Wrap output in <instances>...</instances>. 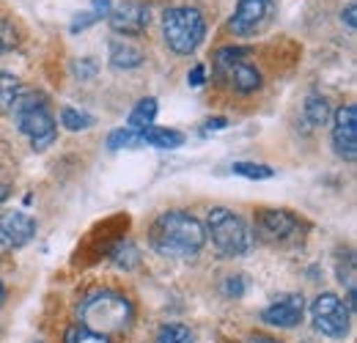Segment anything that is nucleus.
Returning a JSON list of instances; mask_svg holds the SVG:
<instances>
[{
    "mask_svg": "<svg viewBox=\"0 0 357 343\" xmlns=\"http://www.w3.org/2000/svg\"><path fill=\"white\" fill-rule=\"evenodd\" d=\"M149 242L160 256L192 258L206 245V228L187 212H162L149 228Z\"/></svg>",
    "mask_w": 357,
    "mask_h": 343,
    "instance_id": "f257e3e1",
    "label": "nucleus"
},
{
    "mask_svg": "<svg viewBox=\"0 0 357 343\" xmlns=\"http://www.w3.org/2000/svg\"><path fill=\"white\" fill-rule=\"evenodd\" d=\"M77 316H80L83 327H89V330L107 338V335H119V333L130 330L135 310L132 302L127 300L121 291L99 289V291H91L80 300Z\"/></svg>",
    "mask_w": 357,
    "mask_h": 343,
    "instance_id": "f03ea898",
    "label": "nucleus"
},
{
    "mask_svg": "<svg viewBox=\"0 0 357 343\" xmlns=\"http://www.w3.org/2000/svg\"><path fill=\"white\" fill-rule=\"evenodd\" d=\"M206 236H212V245L228 258L248 256L256 245L253 228L242 220L239 215H234L231 209H212L206 217Z\"/></svg>",
    "mask_w": 357,
    "mask_h": 343,
    "instance_id": "7ed1b4c3",
    "label": "nucleus"
},
{
    "mask_svg": "<svg viewBox=\"0 0 357 343\" xmlns=\"http://www.w3.org/2000/svg\"><path fill=\"white\" fill-rule=\"evenodd\" d=\"M14 121H17V129L31 140V146L36 151H45L47 146H52L55 140V119L47 107L45 96L39 93H20L17 105H14Z\"/></svg>",
    "mask_w": 357,
    "mask_h": 343,
    "instance_id": "20e7f679",
    "label": "nucleus"
},
{
    "mask_svg": "<svg viewBox=\"0 0 357 343\" xmlns=\"http://www.w3.org/2000/svg\"><path fill=\"white\" fill-rule=\"evenodd\" d=\"M162 36L176 55H192L206 36V20L198 8L190 6L171 8L162 17Z\"/></svg>",
    "mask_w": 357,
    "mask_h": 343,
    "instance_id": "39448f33",
    "label": "nucleus"
},
{
    "mask_svg": "<svg viewBox=\"0 0 357 343\" xmlns=\"http://www.w3.org/2000/svg\"><path fill=\"white\" fill-rule=\"evenodd\" d=\"M250 49L242 47H223L215 55V69L236 93H253L261 88V72L248 61Z\"/></svg>",
    "mask_w": 357,
    "mask_h": 343,
    "instance_id": "423d86ee",
    "label": "nucleus"
},
{
    "mask_svg": "<svg viewBox=\"0 0 357 343\" xmlns=\"http://www.w3.org/2000/svg\"><path fill=\"white\" fill-rule=\"evenodd\" d=\"M311 316L316 330L327 338H344L349 333V307L330 291H324L313 300Z\"/></svg>",
    "mask_w": 357,
    "mask_h": 343,
    "instance_id": "0eeeda50",
    "label": "nucleus"
},
{
    "mask_svg": "<svg viewBox=\"0 0 357 343\" xmlns=\"http://www.w3.org/2000/svg\"><path fill=\"white\" fill-rule=\"evenodd\" d=\"M272 17H275L272 0H239L231 17V31L236 36H256L272 22Z\"/></svg>",
    "mask_w": 357,
    "mask_h": 343,
    "instance_id": "6e6552de",
    "label": "nucleus"
},
{
    "mask_svg": "<svg viewBox=\"0 0 357 343\" xmlns=\"http://www.w3.org/2000/svg\"><path fill=\"white\" fill-rule=\"evenodd\" d=\"M333 148L341 160L355 162L357 160V107L355 105H344L335 113V124H333Z\"/></svg>",
    "mask_w": 357,
    "mask_h": 343,
    "instance_id": "1a4fd4ad",
    "label": "nucleus"
},
{
    "mask_svg": "<svg viewBox=\"0 0 357 343\" xmlns=\"http://www.w3.org/2000/svg\"><path fill=\"white\" fill-rule=\"evenodd\" d=\"M300 228V220L291 212L283 209H261L256 217V234L264 242H286L289 236H294Z\"/></svg>",
    "mask_w": 357,
    "mask_h": 343,
    "instance_id": "9d476101",
    "label": "nucleus"
},
{
    "mask_svg": "<svg viewBox=\"0 0 357 343\" xmlns=\"http://www.w3.org/2000/svg\"><path fill=\"white\" fill-rule=\"evenodd\" d=\"M107 20H110V28H113L116 33L137 36V33H143V31L149 28L151 14H149V6H143V3H137V0H127V3L116 6V8H110Z\"/></svg>",
    "mask_w": 357,
    "mask_h": 343,
    "instance_id": "9b49d317",
    "label": "nucleus"
},
{
    "mask_svg": "<svg viewBox=\"0 0 357 343\" xmlns=\"http://www.w3.org/2000/svg\"><path fill=\"white\" fill-rule=\"evenodd\" d=\"M36 236V220L25 212L0 215V245L3 247H25Z\"/></svg>",
    "mask_w": 357,
    "mask_h": 343,
    "instance_id": "f8f14e48",
    "label": "nucleus"
},
{
    "mask_svg": "<svg viewBox=\"0 0 357 343\" xmlns=\"http://www.w3.org/2000/svg\"><path fill=\"white\" fill-rule=\"evenodd\" d=\"M303 313H305V302L300 294H286L280 300H275L269 307H264L261 319L272 324V327H297L303 321Z\"/></svg>",
    "mask_w": 357,
    "mask_h": 343,
    "instance_id": "ddd939ff",
    "label": "nucleus"
},
{
    "mask_svg": "<svg viewBox=\"0 0 357 343\" xmlns=\"http://www.w3.org/2000/svg\"><path fill=\"white\" fill-rule=\"evenodd\" d=\"M140 146H154V148H178L184 143V135L178 129H162V127H146L137 129Z\"/></svg>",
    "mask_w": 357,
    "mask_h": 343,
    "instance_id": "4468645a",
    "label": "nucleus"
},
{
    "mask_svg": "<svg viewBox=\"0 0 357 343\" xmlns=\"http://www.w3.org/2000/svg\"><path fill=\"white\" fill-rule=\"evenodd\" d=\"M110 63L116 69H135L143 63V52L127 42H113L110 44Z\"/></svg>",
    "mask_w": 357,
    "mask_h": 343,
    "instance_id": "2eb2a0df",
    "label": "nucleus"
},
{
    "mask_svg": "<svg viewBox=\"0 0 357 343\" xmlns=\"http://www.w3.org/2000/svg\"><path fill=\"white\" fill-rule=\"evenodd\" d=\"M154 119H157V99L154 96H146V99H140L137 105H135V110L130 113V129H146L154 124Z\"/></svg>",
    "mask_w": 357,
    "mask_h": 343,
    "instance_id": "dca6fc26",
    "label": "nucleus"
},
{
    "mask_svg": "<svg viewBox=\"0 0 357 343\" xmlns=\"http://www.w3.org/2000/svg\"><path fill=\"white\" fill-rule=\"evenodd\" d=\"M20 93H22L20 80L11 72H0V113H11Z\"/></svg>",
    "mask_w": 357,
    "mask_h": 343,
    "instance_id": "f3484780",
    "label": "nucleus"
},
{
    "mask_svg": "<svg viewBox=\"0 0 357 343\" xmlns=\"http://www.w3.org/2000/svg\"><path fill=\"white\" fill-rule=\"evenodd\" d=\"M330 102L324 99V96H308V102H305V121L311 124V127H324L327 121H330Z\"/></svg>",
    "mask_w": 357,
    "mask_h": 343,
    "instance_id": "a211bd4d",
    "label": "nucleus"
},
{
    "mask_svg": "<svg viewBox=\"0 0 357 343\" xmlns=\"http://www.w3.org/2000/svg\"><path fill=\"white\" fill-rule=\"evenodd\" d=\"M110 14V0H91V8L89 11H83L75 22H72V33H77V31H86L89 25L93 22H99L102 17H107Z\"/></svg>",
    "mask_w": 357,
    "mask_h": 343,
    "instance_id": "6ab92c4d",
    "label": "nucleus"
},
{
    "mask_svg": "<svg viewBox=\"0 0 357 343\" xmlns=\"http://www.w3.org/2000/svg\"><path fill=\"white\" fill-rule=\"evenodd\" d=\"M154 343H192V333H190V327H184V324H165V327L157 333Z\"/></svg>",
    "mask_w": 357,
    "mask_h": 343,
    "instance_id": "aec40b11",
    "label": "nucleus"
},
{
    "mask_svg": "<svg viewBox=\"0 0 357 343\" xmlns=\"http://www.w3.org/2000/svg\"><path fill=\"white\" fill-rule=\"evenodd\" d=\"M61 124L69 129V132H80V129H89L93 124V116L89 113H80L75 107H63L61 110Z\"/></svg>",
    "mask_w": 357,
    "mask_h": 343,
    "instance_id": "412c9836",
    "label": "nucleus"
},
{
    "mask_svg": "<svg viewBox=\"0 0 357 343\" xmlns=\"http://www.w3.org/2000/svg\"><path fill=\"white\" fill-rule=\"evenodd\" d=\"M63 343H107V338L89 330V327H83V324H72L63 335Z\"/></svg>",
    "mask_w": 357,
    "mask_h": 343,
    "instance_id": "4be33fe9",
    "label": "nucleus"
},
{
    "mask_svg": "<svg viewBox=\"0 0 357 343\" xmlns=\"http://www.w3.org/2000/svg\"><path fill=\"white\" fill-rule=\"evenodd\" d=\"M132 146H140V140H137V132L135 129H116V132H110L107 135V148L110 151H116V148H132Z\"/></svg>",
    "mask_w": 357,
    "mask_h": 343,
    "instance_id": "5701e85b",
    "label": "nucleus"
},
{
    "mask_svg": "<svg viewBox=\"0 0 357 343\" xmlns=\"http://www.w3.org/2000/svg\"><path fill=\"white\" fill-rule=\"evenodd\" d=\"M231 171L236 173V176H245V178H256V181L275 176V171L269 165H256V162H234Z\"/></svg>",
    "mask_w": 357,
    "mask_h": 343,
    "instance_id": "b1692460",
    "label": "nucleus"
},
{
    "mask_svg": "<svg viewBox=\"0 0 357 343\" xmlns=\"http://www.w3.org/2000/svg\"><path fill=\"white\" fill-rule=\"evenodd\" d=\"M17 47V31L8 20H0V52H8Z\"/></svg>",
    "mask_w": 357,
    "mask_h": 343,
    "instance_id": "393cba45",
    "label": "nucleus"
},
{
    "mask_svg": "<svg viewBox=\"0 0 357 343\" xmlns=\"http://www.w3.org/2000/svg\"><path fill=\"white\" fill-rule=\"evenodd\" d=\"M204 80H206V66H201V63L192 66V72L187 75V83L192 88H198V86H204Z\"/></svg>",
    "mask_w": 357,
    "mask_h": 343,
    "instance_id": "a878e982",
    "label": "nucleus"
},
{
    "mask_svg": "<svg viewBox=\"0 0 357 343\" xmlns=\"http://www.w3.org/2000/svg\"><path fill=\"white\" fill-rule=\"evenodd\" d=\"M344 20H347L349 31H355V3H349V6H347V11H344Z\"/></svg>",
    "mask_w": 357,
    "mask_h": 343,
    "instance_id": "bb28decb",
    "label": "nucleus"
},
{
    "mask_svg": "<svg viewBox=\"0 0 357 343\" xmlns=\"http://www.w3.org/2000/svg\"><path fill=\"white\" fill-rule=\"evenodd\" d=\"M225 124H228L225 119H209V121H206V129H223Z\"/></svg>",
    "mask_w": 357,
    "mask_h": 343,
    "instance_id": "cd10ccee",
    "label": "nucleus"
},
{
    "mask_svg": "<svg viewBox=\"0 0 357 343\" xmlns=\"http://www.w3.org/2000/svg\"><path fill=\"white\" fill-rule=\"evenodd\" d=\"M248 343H278L275 338H267V335H250Z\"/></svg>",
    "mask_w": 357,
    "mask_h": 343,
    "instance_id": "c85d7f7f",
    "label": "nucleus"
},
{
    "mask_svg": "<svg viewBox=\"0 0 357 343\" xmlns=\"http://www.w3.org/2000/svg\"><path fill=\"white\" fill-rule=\"evenodd\" d=\"M6 198H8V187H6V184H0V204H3Z\"/></svg>",
    "mask_w": 357,
    "mask_h": 343,
    "instance_id": "c756f323",
    "label": "nucleus"
},
{
    "mask_svg": "<svg viewBox=\"0 0 357 343\" xmlns=\"http://www.w3.org/2000/svg\"><path fill=\"white\" fill-rule=\"evenodd\" d=\"M3 297H6V289H3V283H0V302H3Z\"/></svg>",
    "mask_w": 357,
    "mask_h": 343,
    "instance_id": "7c9ffc66",
    "label": "nucleus"
},
{
    "mask_svg": "<svg viewBox=\"0 0 357 343\" xmlns=\"http://www.w3.org/2000/svg\"><path fill=\"white\" fill-rule=\"evenodd\" d=\"M36 343H42V341H36Z\"/></svg>",
    "mask_w": 357,
    "mask_h": 343,
    "instance_id": "2f4dec72",
    "label": "nucleus"
}]
</instances>
